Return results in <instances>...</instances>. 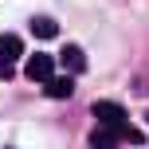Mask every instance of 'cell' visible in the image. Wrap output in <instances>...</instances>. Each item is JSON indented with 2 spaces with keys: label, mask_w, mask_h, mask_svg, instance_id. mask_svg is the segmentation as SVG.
Listing matches in <instances>:
<instances>
[{
  "label": "cell",
  "mask_w": 149,
  "mask_h": 149,
  "mask_svg": "<svg viewBox=\"0 0 149 149\" xmlns=\"http://www.w3.org/2000/svg\"><path fill=\"white\" fill-rule=\"evenodd\" d=\"M94 118L102 122V126H110V130H122V126H126V106L102 98V102H94Z\"/></svg>",
  "instance_id": "1"
},
{
  "label": "cell",
  "mask_w": 149,
  "mask_h": 149,
  "mask_svg": "<svg viewBox=\"0 0 149 149\" xmlns=\"http://www.w3.org/2000/svg\"><path fill=\"white\" fill-rule=\"evenodd\" d=\"M31 36L36 39H51V36H59V24L47 20V16H36V20H31Z\"/></svg>",
  "instance_id": "7"
},
{
  "label": "cell",
  "mask_w": 149,
  "mask_h": 149,
  "mask_svg": "<svg viewBox=\"0 0 149 149\" xmlns=\"http://www.w3.org/2000/svg\"><path fill=\"white\" fill-rule=\"evenodd\" d=\"M122 141V130H110V126H98L90 134V149H118Z\"/></svg>",
  "instance_id": "4"
},
{
  "label": "cell",
  "mask_w": 149,
  "mask_h": 149,
  "mask_svg": "<svg viewBox=\"0 0 149 149\" xmlns=\"http://www.w3.org/2000/svg\"><path fill=\"white\" fill-rule=\"evenodd\" d=\"M0 79H12V63H0Z\"/></svg>",
  "instance_id": "9"
},
{
  "label": "cell",
  "mask_w": 149,
  "mask_h": 149,
  "mask_svg": "<svg viewBox=\"0 0 149 149\" xmlns=\"http://www.w3.org/2000/svg\"><path fill=\"white\" fill-rule=\"evenodd\" d=\"M122 137H126V141H145V134H141V130H134V126H122Z\"/></svg>",
  "instance_id": "8"
},
{
  "label": "cell",
  "mask_w": 149,
  "mask_h": 149,
  "mask_svg": "<svg viewBox=\"0 0 149 149\" xmlns=\"http://www.w3.org/2000/svg\"><path fill=\"white\" fill-rule=\"evenodd\" d=\"M16 59H24V39L20 36H0V63H16Z\"/></svg>",
  "instance_id": "3"
},
{
  "label": "cell",
  "mask_w": 149,
  "mask_h": 149,
  "mask_svg": "<svg viewBox=\"0 0 149 149\" xmlns=\"http://www.w3.org/2000/svg\"><path fill=\"white\" fill-rule=\"evenodd\" d=\"M24 74H28L31 82H47V79H55V59H51V55H31V59L24 63Z\"/></svg>",
  "instance_id": "2"
},
{
  "label": "cell",
  "mask_w": 149,
  "mask_h": 149,
  "mask_svg": "<svg viewBox=\"0 0 149 149\" xmlns=\"http://www.w3.org/2000/svg\"><path fill=\"white\" fill-rule=\"evenodd\" d=\"M59 63L67 67L71 74H79V71H86V55H82V47H74V43H67L59 51Z\"/></svg>",
  "instance_id": "5"
},
{
  "label": "cell",
  "mask_w": 149,
  "mask_h": 149,
  "mask_svg": "<svg viewBox=\"0 0 149 149\" xmlns=\"http://www.w3.org/2000/svg\"><path fill=\"white\" fill-rule=\"evenodd\" d=\"M71 94H74V79H71V74L47 79V98H71Z\"/></svg>",
  "instance_id": "6"
}]
</instances>
